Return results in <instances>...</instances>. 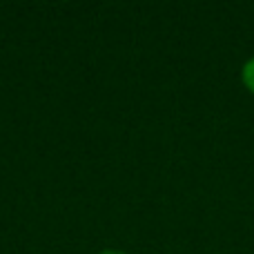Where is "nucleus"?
I'll return each instance as SVG.
<instances>
[{"instance_id":"2","label":"nucleus","mask_w":254,"mask_h":254,"mask_svg":"<svg viewBox=\"0 0 254 254\" xmlns=\"http://www.w3.org/2000/svg\"><path fill=\"white\" fill-rule=\"evenodd\" d=\"M98 254H127V252H123V250H114V248H107V250H101Z\"/></svg>"},{"instance_id":"1","label":"nucleus","mask_w":254,"mask_h":254,"mask_svg":"<svg viewBox=\"0 0 254 254\" xmlns=\"http://www.w3.org/2000/svg\"><path fill=\"white\" fill-rule=\"evenodd\" d=\"M241 78H243V85H246V87L254 94V56L246 63V65H243V69H241Z\"/></svg>"}]
</instances>
